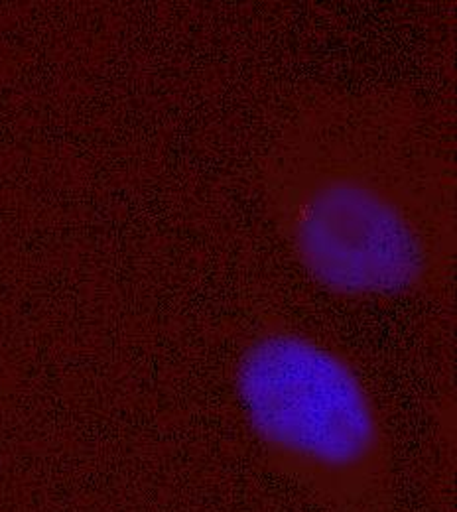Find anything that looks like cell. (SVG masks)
I'll list each match as a JSON object with an SVG mask.
<instances>
[{
    "label": "cell",
    "mask_w": 457,
    "mask_h": 512,
    "mask_svg": "<svg viewBox=\"0 0 457 512\" xmlns=\"http://www.w3.org/2000/svg\"><path fill=\"white\" fill-rule=\"evenodd\" d=\"M235 394L278 475L329 511H389L392 455L383 414L337 349L294 327H264L237 359Z\"/></svg>",
    "instance_id": "cell-2"
},
{
    "label": "cell",
    "mask_w": 457,
    "mask_h": 512,
    "mask_svg": "<svg viewBox=\"0 0 457 512\" xmlns=\"http://www.w3.org/2000/svg\"><path fill=\"white\" fill-rule=\"evenodd\" d=\"M266 199L304 272L343 300L428 290L450 258L442 184L391 138L304 128L270 162Z\"/></svg>",
    "instance_id": "cell-1"
}]
</instances>
